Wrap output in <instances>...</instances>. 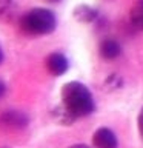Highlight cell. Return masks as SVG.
<instances>
[{
  "label": "cell",
  "instance_id": "5",
  "mask_svg": "<svg viewBox=\"0 0 143 148\" xmlns=\"http://www.w3.org/2000/svg\"><path fill=\"white\" fill-rule=\"evenodd\" d=\"M45 63H46L48 71L52 74V76H63L69 68L68 59L65 57L62 53H51L48 57H46Z\"/></svg>",
  "mask_w": 143,
  "mask_h": 148
},
{
  "label": "cell",
  "instance_id": "13",
  "mask_svg": "<svg viewBox=\"0 0 143 148\" xmlns=\"http://www.w3.org/2000/svg\"><path fill=\"white\" fill-rule=\"evenodd\" d=\"M69 148H91V147L85 145V143H77V145H71Z\"/></svg>",
  "mask_w": 143,
  "mask_h": 148
},
{
  "label": "cell",
  "instance_id": "8",
  "mask_svg": "<svg viewBox=\"0 0 143 148\" xmlns=\"http://www.w3.org/2000/svg\"><path fill=\"white\" fill-rule=\"evenodd\" d=\"M17 14V5L14 0H0V22H11Z\"/></svg>",
  "mask_w": 143,
  "mask_h": 148
},
{
  "label": "cell",
  "instance_id": "2",
  "mask_svg": "<svg viewBox=\"0 0 143 148\" xmlns=\"http://www.w3.org/2000/svg\"><path fill=\"white\" fill-rule=\"evenodd\" d=\"M57 20L49 9L34 8L20 17V28L29 36H45L55 29Z\"/></svg>",
  "mask_w": 143,
  "mask_h": 148
},
{
  "label": "cell",
  "instance_id": "16",
  "mask_svg": "<svg viewBox=\"0 0 143 148\" xmlns=\"http://www.w3.org/2000/svg\"><path fill=\"white\" fill-rule=\"evenodd\" d=\"M0 148H8V147H0Z\"/></svg>",
  "mask_w": 143,
  "mask_h": 148
},
{
  "label": "cell",
  "instance_id": "6",
  "mask_svg": "<svg viewBox=\"0 0 143 148\" xmlns=\"http://www.w3.org/2000/svg\"><path fill=\"white\" fill-rule=\"evenodd\" d=\"M120 53H122V46L118 45L117 40H112V39H106L101 42L100 45V56L106 60H112V59H117Z\"/></svg>",
  "mask_w": 143,
  "mask_h": 148
},
{
  "label": "cell",
  "instance_id": "11",
  "mask_svg": "<svg viewBox=\"0 0 143 148\" xmlns=\"http://www.w3.org/2000/svg\"><path fill=\"white\" fill-rule=\"evenodd\" d=\"M137 125H138V133H140V136L143 137V108L140 110V114H138V117H137Z\"/></svg>",
  "mask_w": 143,
  "mask_h": 148
},
{
  "label": "cell",
  "instance_id": "3",
  "mask_svg": "<svg viewBox=\"0 0 143 148\" xmlns=\"http://www.w3.org/2000/svg\"><path fill=\"white\" fill-rule=\"evenodd\" d=\"M29 123V117L17 110H8L0 114V127L9 131H18L28 127Z\"/></svg>",
  "mask_w": 143,
  "mask_h": 148
},
{
  "label": "cell",
  "instance_id": "9",
  "mask_svg": "<svg viewBox=\"0 0 143 148\" xmlns=\"http://www.w3.org/2000/svg\"><path fill=\"white\" fill-rule=\"evenodd\" d=\"M129 17H131L132 25L137 29L143 31V0H136L132 3L131 11H129Z\"/></svg>",
  "mask_w": 143,
  "mask_h": 148
},
{
  "label": "cell",
  "instance_id": "10",
  "mask_svg": "<svg viewBox=\"0 0 143 148\" xmlns=\"http://www.w3.org/2000/svg\"><path fill=\"white\" fill-rule=\"evenodd\" d=\"M122 79H120L118 74H111V76L106 79V82H105V86H108V90H117V88L122 86Z\"/></svg>",
  "mask_w": 143,
  "mask_h": 148
},
{
  "label": "cell",
  "instance_id": "1",
  "mask_svg": "<svg viewBox=\"0 0 143 148\" xmlns=\"http://www.w3.org/2000/svg\"><path fill=\"white\" fill-rule=\"evenodd\" d=\"M62 105L76 119L91 114L95 108L91 91L80 82H68L63 85Z\"/></svg>",
  "mask_w": 143,
  "mask_h": 148
},
{
  "label": "cell",
  "instance_id": "15",
  "mask_svg": "<svg viewBox=\"0 0 143 148\" xmlns=\"http://www.w3.org/2000/svg\"><path fill=\"white\" fill-rule=\"evenodd\" d=\"M48 2H60V0H48Z\"/></svg>",
  "mask_w": 143,
  "mask_h": 148
},
{
  "label": "cell",
  "instance_id": "4",
  "mask_svg": "<svg viewBox=\"0 0 143 148\" xmlns=\"http://www.w3.org/2000/svg\"><path fill=\"white\" fill-rule=\"evenodd\" d=\"M92 143L95 148H117V136L109 128H99L92 136Z\"/></svg>",
  "mask_w": 143,
  "mask_h": 148
},
{
  "label": "cell",
  "instance_id": "7",
  "mask_svg": "<svg viewBox=\"0 0 143 148\" xmlns=\"http://www.w3.org/2000/svg\"><path fill=\"white\" fill-rule=\"evenodd\" d=\"M97 11L88 5H78L74 8V18H77L82 23H92L97 18Z\"/></svg>",
  "mask_w": 143,
  "mask_h": 148
},
{
  "label": "cell",
  "instance_id": "12",
  "mask_svg": "<svg viewBox=\"0 0 143 148\" xmlns=\"http://www.w3.org/2000/svg\"><path fill=\"white\" fill-rule=\"evenodd\" d=\"M6 94V85H5V82H2L0 80V99Z\"/></svg>",
  "mask_w": 143,
  "mask_h": 148
},
{
  "label": "cell",
  "instance_id": "14",
  "mask_svg": "<svg viewBox=\"0 0 143 148\" xmlns=\"http://www.w3.org/2000/svg\"><path fill=\"white\" fill-rule=\"evenodd\" d=\"M3 62V51H2V48H0V63Z\"/></svg>",
  "mask_w": 143,
  "mask_h": 148
}]
</instances>
